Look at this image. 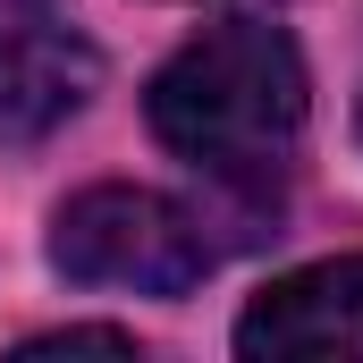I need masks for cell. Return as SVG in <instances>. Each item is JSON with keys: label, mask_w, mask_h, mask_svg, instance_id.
<instances>
[{"label": "cell", "mask_w": 363, "mask_h": 363, "mask_svg": "<svg viewBox=\"0 0 363 363\" xmlns=\"http://www.w3.org/2000/svg\"><path fill=\"white\" fill-rule=\"evenodd\" d=\"M144 110L178 161H194L228 186H254L287 161V144L304 127V60L279 26L228 17V26H203L152 77Z\"/></svg>", "instance_id": "cell-1"}, {"label": "cell", "mask_w": 363, "mask_h": 363, "mask_svg": "<svg viewBox=\"0 0 363 363\" xmlns=\"http://www.w3.org/2000/svg\"><path fill=\"white\" fill-rule=\"evenodd\" d=\"M51 262L77 287H135V296H186L211 271V237L203 220L178 211L152 186H93L60 211Z\"/></svg>", "instance_id": "cell-2"}, {"label": "cell", "mask_w": 363, "mask_h": 363, "mask_svg": "<svg viewBox=\"0 0 363 363\" xmlns=\"http://www.w3.org/2000/svg\"><path fill=\"white\" fill-rule=\"evenodd\" d=\"M101 85L68 0H0V144H43Z\"/></svg>", "instance_id": "cell-3"}, {"label": "cell", "mask_w": 363, "mask_h": 363, "mask_svg": "<svg viewBox=\"0 0 363 363\" xmlns=\"http://www.w3.org/2000/svg\"><path fill=\"white\" fill-rule=\"evenodd\" d=\"M237 355H363V254L271 279L237 321Z\"/></svg>", "instance_id": "cell-4"}, {"label": "cell", "mask_w": 363, "mask_h": 363, "mask_svg": "<svg viewBox=\"0 0 363 363\" xmlns=\"http://www.w3.org/2000/svg\"><path fill=\"white\" fill-rule=\"evenodd\" d=\"M51 347H101V355H135V338H127V330H43V338H26V355H51Z\"/></svg>", "instance_id": "cell-5"}]
</instances>
